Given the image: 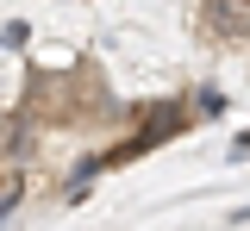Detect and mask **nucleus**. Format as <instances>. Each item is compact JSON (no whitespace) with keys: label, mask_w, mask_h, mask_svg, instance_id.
I'll list each match as a JSON object with an SVG mask.
<instances>
[{"label":"nucleus","mask_w":250,"mask_h":231,"mask_svg":"<svg viewBox=\"0 0 250 231\" xmlns=\"http://www.w3.org/2000/svg\"><path fill=\"white\" fill-rule=\"evenodd\" d=\"M13 200H19V175H0V212H13Z\"/></svg>","instance_id":"20e7f679"},{"label":"nucleus","mask_w":250,"mask_h":231,"mask_svg":"<svg viewBox=\"0 0 250 231\" xmlns=\"http://www.w3.org/2000/svg\"><path fill=\"white\" fill-rule=\"evenodd\" d=\"M182 125H188V106H182V100H156V106H144V125L125 137L119 150H106L100 163H125V156H144V150H156L163 137H175Z\"/></svg>","instance_id":"f257e3e1"},{"label":"nucleus","mask_w":250,"mask_h":231,"mask_svg":"<svg viewBox=\"0 0 250 231\" xmlns=\"http://www.w3.org/2000/svg\"><path fill=\"white\" fill-rule=\"evenodd\" d=\"M31 144V119L25 113H0V150H25Z\"/></svg>","instance_id":"7ed1b4c3"},{"label":"nucleus","mask_w":250,"mask_h":231,"mask_svg":"<svg viewBox=\"0 0 250 231\" xmlns=\"http://www.w3.org/2000/svg\"><path fill=\"white\" fill-rule=\"evenodd\" d=\"M200 25H207L213 38L244 44V38H250V6H244V0H207V6H200Z\"/></svg>","instance_id":"f03ea898"}]
</instances>
